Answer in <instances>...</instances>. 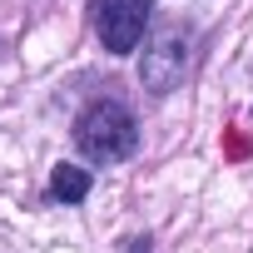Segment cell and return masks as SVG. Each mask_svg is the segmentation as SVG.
<instances>
[{"label":"cell","mask_w":253,"mask_h":253,"mask_svg":"<svg viewBox=\"0 0 253 253\" xmlns=\"http://www.w3.org/2000/svg\"><path fill=\"white\" fill-rule=\"evenodd\" d=\"M139 144V129H134V114L124 104H89L80 119H75V149L89 159V164H119L129 159Z\"/></svg>","instance_id":"cell-1"},{"label":"cell","mask_w":253,"mask_h":253,"mask_svg":"<svg viewBox=\"0 0 253 253\" xmlns=\"http://www.w3.org/2000/svg\"><path fill=\"white\" fill-rule=\"evenodd\" d=\"M89 10H94V30H99L104 50L109 55H129L144 40L154 0H89Z\"/></svg>","instance_id":"cell-2"},{"label":"cell","mask_w":253,"mask_h":253,"mask_svg":"<svg viewBox=\"0 0 253 253\" xmlns=\"http://www.w3.org/2000/svg\"><path fill=\"white\" fill-rule=\"evenodd\" d=\"M124 253H149V238H129V248Z\"/></svg>","instance_id":"cell-5"},{"label":"cell","mask_w":253,"mask_h":253,"mask_svg":"<svg viewBox=\"0 0 253 253\" xmlns=\"http://www.w3.org/2000/svg\"><path fill=\"white\" fill-rule=\"evenodd\" d=\"M184 65H189V45L179 35H159L149 50H144V65H139V80L149 94H169L179 80H184Z\"/></svg>","instance_id":"cell-3"},{"label":"cell","mask_w":253,"mask_h":253,"mask_svg":"<svg viewBox=\"0 0 253 253\" xmlns=\"http://www.w3.org/2000/svg\"><path fill=\"white\" fill-rule=\"evenodd\" d=\"M0 55H5V40H0Z\"/></svg>","instance_id":"cell-6"},{"label":"cell","mask_w":253,"mask_h":253,"mask_svg":"<svg viewBox=\"0 0 253 253\" xmlns=\"http://www.w3.org/2000/svg\"><path fill=\"white\" fill-rule=\"evenodd\" d=\"M50 189H55V199H65V204H80V199L89 194V174H84V169H75V164H55V174H50Z\"/></svg>","instance_id":"cell-4"}]
</instances>
